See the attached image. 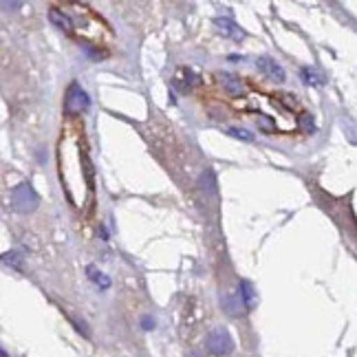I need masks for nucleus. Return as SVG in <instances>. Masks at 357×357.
Masks as SVG:
<instances>
[{
  "label": "nucleus",
  "mask_w": 357,
  "mask_h": 357,
  "mask_svg": "<svg viewBox=\"0 0 357 357\" xmlns=\"http://www.w3.org/2000/svg\"><path fill=\"white\" fill-rule=\"evenodd\" d=\"M0 7H7V9H16V7H20V3H3Z\"/></svg>",
  "instance_id": "f3484780"
},
{
  "label": "nucleus",
  "mask_w": 357,
  "mask_h": 357,
  "mask_svg": "<svg viewBox=\"0 0 357 357\" xmlns=\"http://www.w3.org/2000/svg\"><path fill=\"white\" fill-rule=\"evenodd\" d=\"M201 188L208 190V192H214L216 190V181H214V172L208 170L203 176H201Z\"/></svg>",
  "instance_id": "f8f14e48"
},
{
  "label": "nucleus",
  "mask_w": 357,
  "mask_h": 357,
  "mask_svg": "<svg viewBox=\"0 0 357 357\" xmlns=\"http://www.w3.org/2000/svg\"><path fill=\"white\" fill-rule=\"evenodd\" d=\"M188 357H203V355H201V353H190Z\"/></svg>",
  "instance_id": "a211bd4d"
},
{
  "label": "nucleus",
  "mask_w": 357,
  "mask_h": 357,
  "mask_svg": "<svg viewBox=\"0 0 357 357\" xmlns=\"http://www.w3.org/2000/svg\"><path fill=\"white\" fill-rule=\"evenodd\" d=\"M218 79H221L223 89L231 95V98H241V95L245 93L243 82L236 75H231V73H218Z\"/></svg>",
  "instance_id": "423d86ee"
},
{
  "label": "nucleus",
  "mask_w": 357,
  "mask_h": 357,
  "mask_svg": "<svg viewBox=\"0 0 357 357\" xmlns=\"http://www.w3.org/2000/svg\"><path fill=\"white\" fill-rule=\"evenodd\" d=\"M300 126H302V130L305 132H313V119H311V115H302L300 117Z\"/></svg>",
  "instance_id": "4468645a"
},
{
  "label": "nucleus",
  "mask_w": 357,
  "mask_h": 357,
  "mask_svg": "<svg viewBox=\"0 0 357 357\" xmlns=\"http://www.w3.org/2000/svg\"><path fill=\"white\" fill-rule=\"evenodd\" d=\"M86 271H89L91 280H93L95 284H100L102 289H108V287H111V278H108L106 273H102V271H100L98 267H93V265H91V267H89Z\"/></svg>",
  "instance_id": "9d476101"
},
{
  "label": "nucleus",
  "mask_w": 357,
  "mask_h": 357,
  "mask_svg": "<svg viewBox=\"0 0 357 357\" xmlns=\"http://www.w3.org/2000/svg\"><path fill=\"white\" fill-rule=\"evenodd\" d=\"M214 24L218 26V31H221L225 38H231V40H243L245 38V31L231 18H216Z\"/></svg>",
  "instance_id": "39448f33"
},
{
  "label": "nucleus",
  "mask_w": 357,
  "mask_h": 357,
  "mask_svg": "<svg viewBox=\"0 0 357 357\" xmlns=\"http://www.w3.org/2000/svg\"><path fill=\"white\" fill-rule=\"evenodd\" d=\"M302 77H305L307 84H315V86L322 84V77L318 75V71H315V68H302Z\"/></svg>",
  "instance_id": "9b49d317"
},
{
  "label": "nucleus",
  "mask_w": 357,
  "mask_h": 357,
  "mask_svg": "<svg viewBox=\"0 0 357 357\" xmlns=\"http://www.w3.org/2000/svg\"><path fill=\"white\" fill-rule=\"evenodd\" d=\"M258 68L263 71L269 79L273 82H284V68L276 62V60H271V58H260L258 60Z\"/></svg>",
  "instance_id": "20e7f679"
},
{
  "label": "nucleus",
  "mask_w": 357,
  "mask_h": 357,
  "mask_svg": "<svg viewBox=\"0 0 357 357\" xmlns=\"http://www.w3.org/2000/svg\"><path fill=\"white\" fill-rule=\"evenodd\" d=\"M221 307L227 315H241L245 313V305L236 294H223L221 296Z\"/></svg>",
  "instance_id": "0eeeda50"
},
{
  "label": "nucleus",
  "mask_w": 357,
  "mask_h": 357,
  "mask_svg": "<svg viewBox=\"0 0 357 357\" xmlns=\"http://www.w3.org/2000/svg\"><path fill=\"white\" fill-rule=\"evenodd\" d=\"M227 132L231 137H236V139H243V142H252L254 139V135H250V130H245V128H229Z\"/></svg>",
  "instance_id": "ddd939ff"
},
{
  "label": "nucleus",
  "mask_w": 357,
  "mask_h": 357,
  "mask_svg": "<svg viewBox=\"0 0 357 357\" xmlns=\"http://www.w3.org/2000/svg\"><path fill=\"white\" fill-rule=\"evenodd\" d=\"M258 126L263 128V130H267V132H271L273 128H276V126H273V123L267 119V117H258Z\"/></svg>",
  "instance_id": "2eb2a0df"
},
{
  "label": "nucleus",
  "mask_w": 357,
  "mask_h": 357,
  "mask_svg": "<svg viewBox=\"0 0 357 357\" xmlns=\"http://www.w3.org/2000/svg\"><path fill=\"white\" fill-rule=\"evenodd\" d=\"M241 302L245 305V311L247 309H254V302H256V291H254V287L247 282V280H241Z\"/></svg>",
  "instance_id": "6e6552de"
},
{
  "label": "nucleus",
  "mask_w": 357,
  "mask_h": 357,
  "mask_svg": "<svg viewBox=\"0 0 357 357\" xmlns=\"http://www.w3.org/2000/svg\"><path fill=\"white\" fill-rule=\"evenodd\" d=\"M89 95H86V91L82 89L77 82H73L71 86H68V91H66V100H64V111H66V115H77V113H82V111H86L89 108Z\"/></svg>",
  "instance_id": "f03ea898"
},
{
  "label": "nucleus",
  "mask_w": 357,
  "mask_h": 357,
  "mask_svg": "<svg viewBox=\"0 0 357 357\" xmlns=\"http://www.w3.org/2000/svg\"><path fill=\"white\" fill-rule=\"evenodd\" d=\"M49 18H51V22L58 26V29H62V31H71V20H68L62 11H58V9H51L49 11Z\"/></svg>",
  "instance_id": "1a4fd4ad"
},
{
  "label": "nucleus",
  "mask_w": 357,
  "mask_h": 357,
  "mask_svg": "<svg viewBox=\"0 0 357 357\" xmlns=\"http://www.w3.org/2000/svg\"><path fill=\"white\" fill-rule=\"evenodd\" d=\"M208 351L214 355H229L234 351V340H231L227 328H214L208 335Z\"/></svg>",
  "instance_id": "7ed1b4c3"
},
{
  "label": "nucleus",
  "mask_w": 357,
  "mask_h": 357,
  "mask_svg": "<svg viewBox=\"0 0 357 357\" xmlns=\"http://www.w3.org/2000/svg\"><path fill=\"white\" fill-rule=\"evenodd\" d=\"M38 203H40V197H38V192L33 190L31 183H20L13 188L11 192V208L20 212V214H29L38 208Z\"/></svg>",
  "instance_id": "f257e3e1"
},
{
  "label": "nucleus",
  "mask_w": 357,
  "mask_h": 357,
  "mask_svg": "<svg viewBox=\"0 0 357 357\" xmlns=\"http://www.w3.org/2000/svg\"><path fill=\"white\" fill-rule=\"evenodd\" d=\"M142 326L146 328V331H150V328L155 326V320H153V318H148V315H146V318L142 320Z\"/></svg>",
  "instance_id": "dca6fc26"
}]
</instances>
